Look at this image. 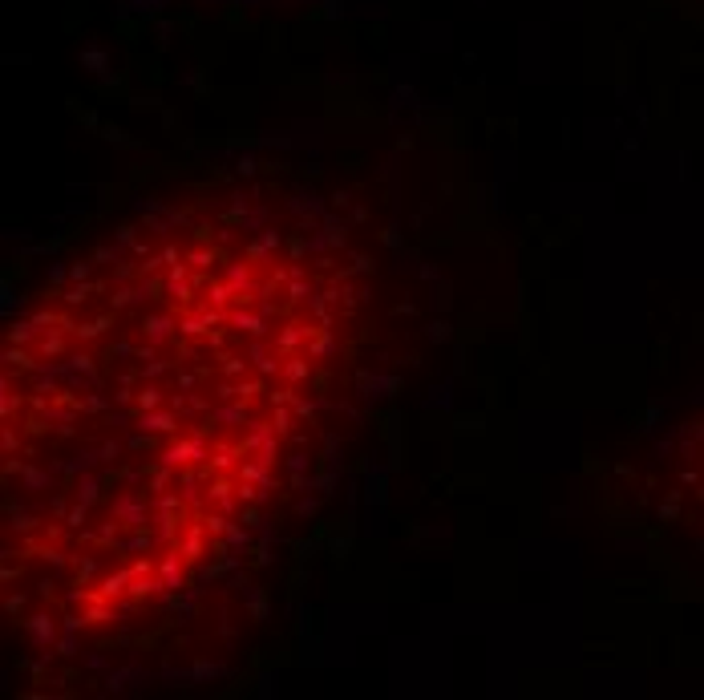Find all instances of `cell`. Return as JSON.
Listing matches in <instances>:
<instances>
[{"label": "cell", "mask_w": 704, "mask_h": 700, "mask_svg": "<svg viewBox=\"0 0 704 700\" xmlns=\"http://www.w3.org/2000/svg\"><path fill=\"white\" fill-rule=\"evenodd\" d=\"M373 260L264 195L118 223L0 332V608L65 656L182 603L255 538L364 336Z\"/></svg>", "instance_id": "obj_1"}]
</instances>
